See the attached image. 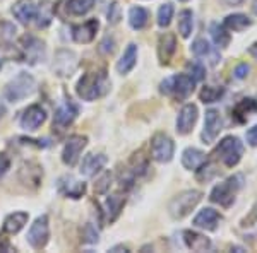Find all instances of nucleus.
Returning <instances> with one entry per match:
<instances>
[{
    "label": "nucleus",
    "mask_w": 257,
    "mask_h": 253,
    "mask_svg": "<svg viewBox=\"0 0 257 253\" xmlns=\"http://www.w3.org/2000/svg\"><path fill=\"white\" fill-rule=\"evenodd\" d=\"M219 221H221V215L218 214V210L211 209V207H204L202 210H199V214L194 217V226L201 227L206 231H214L218 227Z\"/></svg>",
    "instance_id": "17"
},
{
    "label": "nucleus",
    "mask_w": 257,
    "mask_h": 253,
    "mask_svg": "<svg viewBox=\"0 0 257 253\" xmlns=\"http://www.w3.org/2000/svg\"><path fill=\"white\" fill-rule=\"evenodd\" d=\"M173 152H175V144L167 134L158 132L151 139V156L158 163H168L172 161Z\"/></svg>",
    "instance_id": "7"
},
{
    "label": "nucleus",
    "mask_w": 257,
    "mask_h": 253,
    "mask_svg": "<svg viewBox=\"0 0 257 253\" xmlns=\"http://www.w3.org/2000/svg\"><path fill=\"white\" fill-rule=\"evenodd\" d=\"M52 16H53V7L50 6L48 0H43L40 4V7L36 9V18H38V26L40 28H45L50 24L52 21Z\"/></svg>",
    "instance_id": "37"
},
{
    "label": "nucleus",
    "mask_w": 257,
    "mask_h": 253,
    "mask_svg": "<svg viewBox=\"0 0 257 253\" xmlns=\"http://www.w3.org/2000/svg\"><path fill=\"white\" fill-rule=\"evenodd\" d=\"M184 241L192 251H208L211 250V239L196 231H184Z\"/></svg>",
    "instance_id": "23"
},
{
    "label": "nucleus",
    "mask_w": 257,
    "mask_h": 253,
    "mask_svg": "<svg viewBox=\"0 0 257 253\" xmlns=\"http://www.w3.org/2000/svg\"><path fill=\"white\" fill-rule=\"evenodd\" d=\"M252 12L257 16V0H254V4H252Z\"/></svg>",
    "instance_id": "53"
},
{
    "label": "nucleus",
    "mask_w": 257,
    "mask_h": 253,
    "mask_svg": "<svg viewBox=\"0 0 257 253\" xmlns=\"http://www.w3.org/2000/svg\"><path fill=\"white\" fill-rule=\"evenodd\" d=\"M86 144H88V137H84V135L69 137L64 151H62V161L67 166H76V163L79 161L82 149L86 147Z\"/></svg>",
    "instance_id": "9"
},
{
    "label": "nucleus",
    "mask_w": 257,
    "mask_h": 253,
    "mask_svg": "<svg viewBox=\"0 0 257 253\" xmlns=\"http://www.w3.org/2000/svg\"><path fill=\"white\" fill-rule=\"evenodd\" d=\"M111 251H113V253H118V251H123V253H127L128 250H127L125 246H122V244H120V246H113V248H111Z\"/></svg>",
    "instance_id": "52"
},
{
    "label": "nucleus",
    "mask_w": 257,
    "mask_h": 253,
    "mask_svg": "<svg viewBox=\"0 0 257 253\" xmlns=\"http://www.w3.org/2000/svg\"><path fill=\"white\" fill-rule=\"evenodd\" d=\"M248 72H250V67H248L247 64H240V65H237V69H235V77L245 79L248 76Z\"/></svg>",
    "instance_id": "46"
},
{
    "label": "nucleus",
    "mask_w": 257,
    "mask_h": 253,
    "mask_svg": "<svg viewBox=\"0 0 257 253\" xmlns=\"http://www.w3.org/2000/svg\"><path fill=\"white\" fill-rule=\"evenodd\" d=\"M77 69V57L74 52L69 50H60L55 55V62H53V70H55L57 76L67 77L72 76Z\"/></svg>",
    "instance_id": "10"
},
{
    "label": "nucleus",
    "mask_w": 257,
    "mask_h": 253,
    "mask_svg": "<svg viewBox=\"0 0 257 253\" xmlns=\"http://www.w3.org/2000/svg\"><path fill=\"white\" fill-rule=\"evenodd\" d=\"M19 180L23 183H33V186H38L40 180H41V169L38 164L35 163H24L21 166V171H19Z\"/></svg>",
    "instance_id": "26"
},
{
    "label": "nucleus",
    "mask_w": 257,
    "mask_h": 253,
    "mask_svg": "<svg viewBox=\"0 0 257 253\" xmlns=\"http://www.w3.org/2000/svg\"><path fill=\"white\" fill-rule=\"evenodd\" d=\"M21 50H23L24 62L28 64H36L45 57V45L35 36H24L21 40Z\"/></svg>",
    "instance_id": "11"
},
{
    "label": "nucleus",
    "mask_w": 257,
    "mask_h": 253,
    "mask_svg": "<svg viewBox=\"0 0 257 253\" xmlns=\"http://www.w3.org/2000/svg\"><path fill=\"white\" fill-rule=\"evenodd\" d=\"M223 26H225L226 30H230V31L240 33L243 30H247V28H250L252 21L248 19L245 14H231V16H228V18L225 19Z\"/></svg>",
    "instance_id": "29"
},
{
    "label": "nucleus",
    "mask_w": 257,
    "mask_h": 253,
    "mask_svg": "<svg viewBox=\"0 0 257 253\" xmlns=\"http://www.w3.org/2000/svg\"><path fill=\"white\" fill-rule=\"evenodd\" d=\"M201 198L202 193L197 190H185L172 198V202L168 204V212L173 219H184L185 215L192 212V209L201 202Z\"/></svg>",
    "instance_id": "4"
},
{
    "label": "nucleus",
    "mask_w": 257,
    "mask_h": 253,
    "mask_svg": "<svg viewBox=\"0 0 257 253\" xmlns=\"http://www.w3.org/2000/svg\"><path fill=\"white\" fill-rule=\"evenodd\" d=\"M248 53H250V55H252V57H254V59L257 60V41H255V43H254V45H252V47H250V48H248Z\"/></svg>",
    "instance_id": "51"
},
{
    "label": "nucleus",
    "mask_w": 257,
    "mask_h": 253,
    "mask_svg": "<svg viewBox=\"0 0 257 253\" xmlns=\"http://www.w3.org/2000/svg\"><path fill=\"white\" fill-rule=\"evenodd\" d=\"M197 122V106L196 105H185L178 113L177 118V132L180 135H185L192 130V127L196 125Z\"/></svg>",
    "instance_id": "15"
},
{
    "label": "nucleus",
    "mask_w": 257,
    "mask_h": 253,
    "mask_svg": "<svg viewBox=\"0 0 257 253\" xmlns=\"http://www.w3.org/2000/svg\"><path fill=\"white\" fill-rule=\"evenodd\" d=\"M82 241L84 243H98V231L93 227V224H86L82 231Z\"/></svg>",
    "instance_id": "43"
},
{
    "label": "nucleus",
    "mask_w": 257,
    "mask_h": 253,
    "mask_svg": "<svg viewBox=\"0 0 257 253\" xmlns=\"http://www.w3.org/2000/svg\"><path fill=\"white\" fill-rule=\"evenodd\" d=\"M182 2H187V0H182Z\"/></svg>",
    "instance_id": "54"
},
{
    "label": "nucleus",
    "mask_w": 257,
    "mask_h": 253,
    "mask_svg": "<svg viewBox=\"0 0 257 253\" xmlns=\"http://www.w3.org/2000/svg\"><path fill=\"white\" fill-rule=\"evenodd\" d=\"M12 14H14L16 19H19L23 24H28L36 18V6L31 0H18V2L12 6Z\"/></svg>",
    "instance_id": "20"
},
{
    "label": "nucleus",
    "mask_w": 257,
    "mask_h": 253,
    "mask_svg": "<svg viewBox=\"0 0 257 253\" xmlns=\"http://www.w3.org/2000/svg\"><path fill=\"white\" fill-rule=\"evenodd\" d=\"M221 4H225L226 7H235V6H240L243 4V0H219Z\"/></svg>",
    "instance_id": "50"
},
{
    "label": "nucleus",
    "mask_w": 257,
    "mask_h": 253,
    "mask_svg": "<svg viewBox=\"0 0 257 253\" xmlns=\"http://www.w3.org/2000/svg\"><path fill=\"white\" fill-rule=\"evenodd\" d=\"M16 36V26L7 21H0V45L11 43L12 38Z\"/></svg>",
    "instance_id": "40"
},
{
    "label": "nucleus",
    "mask_w": 257,
    "mask_h": 253,
    "mask_svg": "<svg viewBox=\"0 0 257 253\" xmlns=\"http://www.w3.org/2000/svg\"><path fill=\"white\" fill-rule=\"evenodd\" d=\"M125 205V197L120 193H115V195H110L105 202V217L108 222H113L115 219L118 217L120 210L123 209Z\"/></svg>",
    "instance_id": "24"
},
{
    "label": "nucleus",
    "mask_w": 257,
    "mask_h": 253,
    "mask_svg": "<svg viewBox=\"0 0 257 253\" xmlns=\"http://www.w3.org/2000/svg\"><path fill=\"white\" fill-rule=\"evenodd\" d=\"M59 190L65 197L70 198H81L86 193V183L76 180L72 176H62L59 180Z\"/></svg>",
    "instance_id": "18"
},
{
    "label": "nucleus",
    "mask_w": 257,
    "mask_h": 253,
    "mask_svg": "<svg viewBox=\"0 0 257 253\" xmlns=\"http://www.w3.org/2000/svg\"><path fill=\"white\" fill-rule=\"evenodd\" d=\"M172 18H173V6L170 2L163 4L158 11V26L167 28L172 23Z\"/></svg>",
    "instance_id": "39"
},
{
    "label": "nucleus",
    "mask_w": 257,
    "mask_h": 253,
    "mask_svg": "<svg viewBox=\"0 0 257 253\" xmlns=\"http://www.w3.org/2000/svg\"><path fill=\"white\" fill-rule=\"evenodd\" d=\"M243 186V176L242 175H233L230 176L226 181L219 183L211 190L209 200L214 202V204H219L221 207L228 209L231 204L235 202V195L240 188Z\"/></svg>",
    "instance_id": "2"
},
{
    "label": "nucleus",
    "mask_w": 257,
    "mask_h": 253,
    "mask_svg": "<svg viewBox=\"0 0 257 253\" xmlns=\"http://www.w3.org/2000/svg\"><path fill=\"white\" fill-rule=\"evenodd\" d=\"M108 157L105 154H88L82 159V164H81V175L84 176H93L96 175L99 169L106 164Z\"/></svg>",
    "instance_id": "21"
},
{
    "label": "nucleus",
    "mask_w": 257,
    "mask_h": 253,
    "mask_svg": "<svg viewBox=\"0 0 257 253\" xmlns=\"http://www.w3.org/2000/svg\"><path fill=\"white\" fill-rule=\"evenodd\" d=\"M211 36H213V41L216 43V47L219 48H226L230 45V33L226 31V28L223 24H211Z\"/></svg>",
    "instance_id": "32"
},
{
    "label": "nucleus",
    "mask_w": 257,
    "mask_h": 253,
    "mask_svg": "<svg viewBox=\"0 0 257 253\" xmlns=\"http://www.w3.org/2000/svg\"><path fill=\"white\" fill-rule=\"evenodd\" d=\"M247 142L250 144L252 147H257V125L247 130Z\"/></svg>",
    "instance_id": "48"
},
{
    "label": "nucleus",
    "mask_w": 257,
    "mask_h": 253,
    "mask_svg": "<svg viewBox=\"0 0 257 253\" xmlns=\"http://www.w3.org/2000/svg\"><path fill=\"white\" fill-rule=\"evenodd\" d=\"M0 251H6V253L12 251V246H11L9 239L4 238V236H0Z\"/></svg>",
    "instance_id": "49"
},
{
    "label": "nucleus",
    "mask_w": 257,
    "mask_h": 253,
    "mask_svg": "<svg viewBox=\"0 0 257 253\" xmlns=\"http://www.w3.org/2000/svg\"><path fill=\"white\" fill-rule=\"evenodd\" d=\"M252 111H257V101L252 98H245L242 101L237 103V106L233 108V117L238 120V122H243L247 118L248 113Z\"/></svg>",
    "instance_id": "31"
},
{
    "label": "nucleus",
    "mask_w": 257,
    "mask_h": 253,
    "mask_svg": "<svg viewBox=\"0 0 257 253\" xmlns=\"http://www.w3.org/2000/svg\"><path fill=\"white\" fill-rule=\"evenodd\" d=\"M214 156L216 159L221 161L226 168H233L240 163L243 156V144L238 137L228 135L221 142L218 144V147L214 149Z\"/></svg>",
    "instance_id": "3"
},
{
    "label": "nucleus",
    "mask_w": 257,
    "mask_h": 253,
    "mask_svg": "<svg viewBox=\"0 0 257 253\" xmlns=\"http://www.w3.org/2000/svg\"><path fill=\"white\" fill-rule=\"evenodd\" d=\"M48 236H50L48 217L47 215H40V217L31 224L30 233H28V241H30L33 248L41 250V248H45V244L48 243Z\"/></svg>",
    "instance_id": "8"
},
{
    "label": "nucleus",
    "mask_w": 257,
    "mask_h": 253,
    "mask_svg": "<svg viewBox=\"0 0 257 253\" xmlns=\"http://www.w3.org/2000/svg\"><path fill=\"white\" fill-rule=\"evenodd\" d=\"M99 28V23L96 19H89L86 21L84 24H79V26H74L72 28V38L76 43H81V45H86V43H91L96 36V31Z\"/></svg>",
    "instance_id": "16"
},
{
    "label": "nucleus",
    "mask_w": 257,
    "mask_h": 253,
    "mask_svg": "<svg viewBox=\"0 0 257 253\" xmlns=\"http://www.w3.org/2000/svg\"><path fill=\"white\" fill-rule=\"evenodd\" d=\"M187 70H189V77L192 79L194 82H201L202 79L206 77L204 65H201L199 62H190V64L187 65Z\"/></svg>",
    "instance_id": "41"
},
{
    "label": "nucleus",
    "mask_w": 257,
    "mask_h": 253,
    "mask_svg": "<svg viewBox=\"0 0 257 253\" xmlns=\"http://www.w3.org/2000/svg\"><path fill=\"white\" fill-rule=\"evenodd\" d=\"M204 161H206V154L196 147L185 149L184 154H182V164H184L185 169H190V171H192V169H197Z\"/></svg>",
    "instance_id": "27"
},
{
    "label": "nucleus",
    "mask_w": 257,
    "mask_h": 253,
    "mask_svg": "<svg viewBox=\"0 0 257 253\" xmlns=\"http://www.w3.org/2000/svg\"><path fill=\"white\" fill-rule=\"evenodd\" d=\"M45 120H47V113H45L43 108L40 105H31L26 111H24L23 117H21V127H23L24 130H30V132L38 130V128L45 123Z\"/></svg>",
    "instance_id": "13"
},
{
    "label": "nucleus",
    "mask_w": 257,
    "mask_h": 253,
    "mask_svg": "<svg viewBox=\"0 0 257 253\" xmlns=\"http://www.w3.org/2000/svg\"><path fill=\"white\" fill-rule=\"evenodd\" d=\"M223 94H225V88L221 86H204L199 93V98L202 103H216L223 98Z\"/></svg>",
    "instance_id": "33"
},
{
    "label": "nucleus",
    "mask_w": 257,
    "mask_h": 253,
    "mask_svg": "<svg viewBox=\"0 0 257 253\" xmlns=\"http://www.w3.org/2000/svg\"><path fill=\"white\" fill-rule=\"evenodd\" d=\"M175 50H177V38H175V35H172V33H165V35L160 36V41H158V57H160L161 64H163V65L170 64V60H172Z\"/></svg>",
    "instance_id": "19"
},
{
    "label": "nucleus",
    "mask_w": 257,
    "mask_h": 253,
    "mask_svg": "<svg viewBox=\"0 0 257 253\" xmlns=\"http://www.w3.org/2000/svg\"><path fill=\"white\" fill-rule=\"evenodd\" d=\"M223 127V120L219 117L218 110H208L206 111V118H204V130H202V140L204 144H211L216 140V137L219 135Z\"/></svg>",
    "instance_id": "12"
},
{
    "label": "nucleus",
    "mask_w": 257,
    "mask_h": 253,
    "mask_svg": "<svg viewBox=\"0 0 257 253\" xmlns=\"http://www.w3.org/2000/svg\"><path fill=\"white\" fill-rule=\"evenodd\" d=\"M192 26H194V16L190 11H182L178 14V31H180L182 38H189L190 33H192Z\"/></svg>",
    "instance_id": "35"
},
{
    "label": "nucleus",
    "mask_w": 257,
    "mask_h": 253,
    "mask_svg": "<svg viewBox=\"0 0 257 253\" xmlns=\"http://www.w3.org/2000/svg\"><path fill=\"white\" fill-rule=\"evenodd\" d=\"M110 185H111V173L110 171H106V173H103L101 178L94 183V192L96 193H106L108 192V188H110Z\"/></svg>",
    "instance_id": "42"
},
{
    "label": "nucleus",
    "mask_w": 257,
    "mask_h": 253,
    "mask_svg": "<svg viewBox=\"0 0 257 253\" xmlns=\"http://www.w3.org/2000/svg\"><path fill=\"white\" fill-rule=\"evenodd\" d=\"M26 222H28L26 212H14V214L7 215L6 221H4V231L9 234H16L23 229Z\"/></svg>",
    "instance_id": "28"
},
{
    "label": "nucleus",
    "mask_w": 257,
    "mask_h": 253,
    "mask_svg": "<svg viewBox=\"0 0 257 253\" xmlns=\"http://www.w3.org/2000/svg\"><path fill=\"white\" fill-rule=\"evenodd\" d=\"M149 12L144 7H132L128 11V24H131L134 30H143L148 24Z\"/></svg>",
    "instance_id": "30"
},
{
    "label": "nucleus",
    "mask_w": 257,
    "mask_h": 253,
    "mask_svg": "<svg viewBox=\"0 0 257 253\" xmlns=\"http://www.w3.org/2000/svg\"><path fill=\"white\" fill-rule=\"evenodd\" d=\"M36 82L33 76H30L28 72H21L19 76H16L12 81L7 84L6 88V98L12 103H18L21 99L31 96L35 93Z\"/></svg>",
    "instance_id": "6"
},
{
    "label": "nucleus",
    "mask_w": 257,
    "mask_h": 253,
    "mask_svg": "<svg viewBox=\"0 0 257 253\" xmlns=\"http://www.w3.org/2000/svg\"><path fill=\"white\" fill-rule=\"evenodd\" d=\"M118 21H120V6L117 2H113L110 6V11H108V23L117 24Z\"/></svg>",
    "instance_id": "44"
},
{
    "label": "nucleus",
    "mask_w": 257,
    "mask_h": 253,
    "mask_svg": "<svg viewBox=\"0 0 257 253\" xmlns=\"http://www.w3.org/2000/svg\"><path fill=\"white\" fill-rule=\"evenodd\" d=\"M131 171L132 175H144L148 169V159L143 156V152H136L131 159Z\"/></svg>",
    "instance_id": "38"
},
{
    "label": "nucleus",
    "mask_w": 257,
    "mask_h": 253,
    "mask_svg": "<svg viewBox=\"0 0 257 253\" xmlns=\"http://www.w3.org/2000/svg\"><path fill=\"white\" fill-rule=\"evenodd\" d=\"M76 117H77V106L72 101H65L57 108L55 117H53V125L59 128V130H65L76 120Z\"/></svg>",
    "instance_id": "14"
},
{
    "label": "nucleus",
    "mask_w": 257,
    "mask_h": 253,
    "mask_svg": "<svg viewBox=\"0 0 257 253\" xmlns=\"http://www.w3.org/2000/svg\"><path fill=\"white\" fill-rule=\"evenodd\" d=\"M110 89V81L105 70H98V72H88L84 74L79 82H77V96L84 101H94V99L105 96Z\"/></svg>",
    "instance_id": "1"
},
{
    "label": "nucleus",
    "mask_w": 257,
    "mask_h": 253,
    "mask_svg": "<svg viewBox=\"0 0 257 253\" xmlns=\"http://www.w3.org/2000/svg\"><path fill=\"white\" fill-rule=\"evenodd\" d=\"M9 168H11V159L7 157V154H0V178L6 175Z\"/></svg>",
    "instance_id": "47"
},
{
    "label": "nucleus",
    "mask_w": 257,
    "mask_h": 253,
    "mask_svg": "<svg viewBox=\"0 0 257 253\" xmlns=\"http://www.w3.org/2000/svg\"><path fill=\"white\" fill-rule=\"evenodd\" d=\"M194 84L196 82L190 79L187 74H178V76L168 77L161 82L160 91L163 94H168V96H173L178 101L189 98V94L194 91Z\"/></svg>",
    "instance_id": "5"
},
{
    "label": "nucleus",
    "mask_w": 257,
    "mask_h": 253,
    "mask_svg": "<svg viewBox=\"0 0 257 253\" xmlns=\"http://www.w3.org/2000/svg\"><path fill=\"white\" fill-rule=\"evenodd\" d=\"M190 50H192V53H194L196 57H199V59H206V57H209V59H211V64H213V65H216V64H218L219 53H218L213 47H211L208 40L197 38V40L192 43V47H190Z\"/></svg>",
    "instance_id": "22"
},
{
    "label": "nucleus",
    "mask_w": 257,
    "mask_h": 253,
    "mask_svg": "<svg viewBox=\"0 0 257 253\" xmlns=\"http://www.w3.org/2000/svg\"><path fill=\"white\" fill-rule=\"evenodd\" d=\"M136 60H138V47H136L134 43H131L128 47L125 48V52H123V55L120 57L118 64H117V70L118 74H128L132 69H134L136 65Z\"/></svg>",
    "instance_id": "25"
},
{
    "label": "nucleus",
    "mask_w": 257,
    "mask_h": 253,
    "mask_svg": "<svg viewBox=\"0 0 257 253\" xmlns=\"http://www.w3.org/2000/svg\"><path fill=\"white\" fill-rule=\"evenodd\" d=\"M115 50V41L113 38H110V36H106L105 40L99 43V52H103V53H111Z\"/></svg>",
    "instance_id": "45"
},
{
    "label": "nucleus",
    "mask_w": 257,
    "mask_h": 253,
    "mask_svg": "<svg viewBox=\"0 0 257 253\" xmlns=\"http://www.w3.org/2000/svg\"><path fill=\"white\" fill-rule=\"evenodd\" d=\"M94 0H69L67 11L72 16H84L93 9Z\"/></svg>",
    "instance_id": "36"
},
{
    "label": "nucleus",
    "mask_w": 257,
    "mask_h": 253,
    "mask_svg": "<svg viewBox=\"0 0 257 253\" xmlns=\"http://www.w3.org/2000/svg\"><path fill=\"white\" fill-rule=\"evenodd\" d=\"M196 171H197L196 178H197V181H201V183H206V181L213 180V178L218 175V168L213 161H204Z\"/></svg>",
    "instance_id": "34"
}]
</instances>
